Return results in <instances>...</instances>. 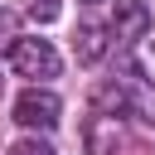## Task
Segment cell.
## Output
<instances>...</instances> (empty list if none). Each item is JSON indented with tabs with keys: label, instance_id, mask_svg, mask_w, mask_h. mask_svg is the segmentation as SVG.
I'll use <instances>...</instances> for the list:
<instances>
[{
	"label": "cell",
	"instance_id": "obj_8",
	"mask_svg": "<svg viewBox=\"0 0 155 155\" xmlns=\"http://www.w3.org/2000/svg\"><path fill=\"white\" fill-rule=\"evenodd\" d=\"M10 155H58L48 140H39V136H24V140H15L10 145Z\"/></svg>",
	"mask_w": 155,
	"mask_h": 155
},
{
	"label": "cell",
	"instance_id": "obj_4",
	"mask_svg": "<svg viewBox=\"0 0 155 155\" xmlns=\"http://www.w3.org/2000/svg\"><path fill=\"white\" fill-rule=\"evenodd\" d=\"M145 29H150V5H145V0H116V10H111V34H116L121 44H136V39H145Z\"/></svg>",
	"mask_w": 155,
	"mask_h": 155
},
{
	"label": "cell",
	"instance_id": "obj_1",
	"mask_svg": "<svg viewBox=\"0 0 155 155\" xmlns=\"http://www.w3.org/2000/svg\"><path fill=\"white\" fill-rule=\"evenodd\" d=\"M10 68H15L19 78L48 82V78H58L63 58H58V48H53L48 39H15V44H10Z\"/></svg>",
	"mask_w": 155,
	"mask_h": 155
},
{
	"label": "cell",
	"instance_id": "obj_2",
	"mask_svg": "<svg viewBox=\"0 0 155 155\" xmlns=\"http://www.w3.org/2000/svg\"><path fill=\"white\" fill-rule=\"evenodd\" d=\"M15 121L29 126V131H53L63 121V102L48 92V87H24L15 97Z\"/></svg>",
	"mask_w": 155,
	"mask_h": 155
},
{
	"label": "cell",
	"instance_id": "obj_3",
	"mask_svg": "<svg viewBox=\"0 0 155 155\" xmlns=\"http://www.w3.org/2000/svg\"><path fill=\"white\" fill-rule=\"evenodd\" d=\"M82 140H87V155H116L126 145V126H121V116H87Z\"/></svg>",
	"mask_w": 155,
	"mask_h": 155
},
{
	"label": "cell",
	"instance_id": "obj_5",
	"mask_svg": "<svg viewBox=\"0 0 155 155\" xmlns=\"http://www.w3.org/2000/svg\"><path fill=\"white\" fill-rule=\"evenodd\" d=\"M131 111V92L121 82H102L92 87V116H126Z\"/></svg>",
	"mask_w": 155,
	"mask_h": 155
},
{
	"label": "cell",
	"instance_id": "obj_7",
	"mask_svg": "<svg viewBox=\"0 0 155 155\" xmlns=\"http://www.w3.org/2000/svg\"><path fill=\"white\" fill-rule=\"evenodd\" d=\"M131 111H140V121H150V126H155V92H150V87L131 92Z\"/></svg>",
	"mask_w": 155,
	"mask_h": 155
},
{
	"label": "cell",
	"instance_id": "obj_6",
	"mask_svg": "<svg viewBox=\"0 0 155 155\" xmlns=\"http://www.w3.org/2000/svg\"><path fill=\"white\" fill-rule=\"evenodd\" d=\"M107 24H82L78 29V39H73V48H78V63H97L102 53H107Z\"/></svg>",
	"mask_w": 155,
	"mask_h": 155
},
{
	"label": "cell",
	"instance_id": "obj_9",
	"mask_svg": "<svg viewBox=\"0 0 155 155\" xmlns=\"http://www.w3.org/2000/svg\"><path fill=\"white\" fill-rule=\"evenodd\" d=\"M29 15H34L39 24H48V19H58V0H34V5H29Z\"/></svg>",
	"mask_w": 155,
	"mask_h": 155
},
{
	"label": "cell",
	"instance_id": "obj_10",
	"mask_svg": "<svg viewBox=\"0 0 155 155\" xmlns=\"http://www.w3.org/2000/svg\"><path fill=\"white\" fill-rule=\"evenodd\" d=\"M92 5H97V0H92Z\"/></svg>",
	"mask_w": 155,
	"mask_h": 155
}]
</instances>
